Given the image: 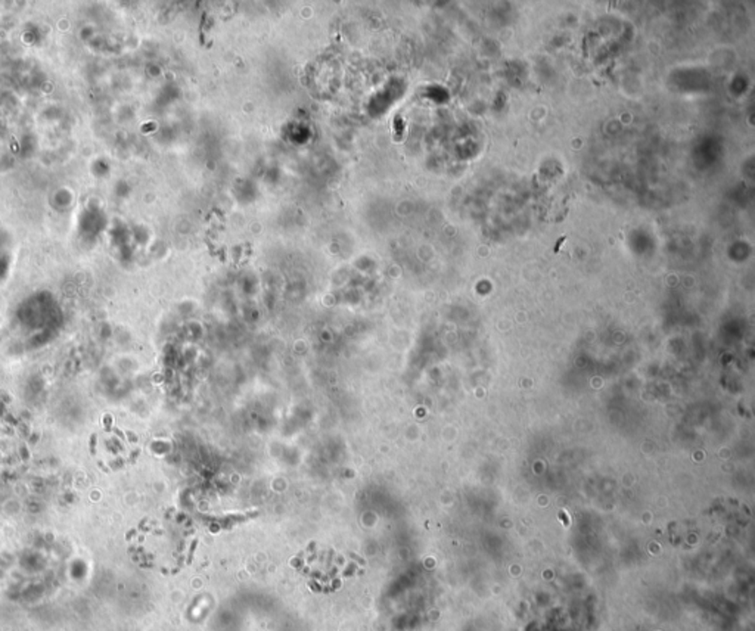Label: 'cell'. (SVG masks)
<instances>
[{"label":"cell","mask_w":755,"mask_h":631,"mask_svg":"<svg viewBox=\"0 0 755 631\" xmlns=\"http://www.w3.org/2000/svg\"><path fill=\"white\" fill-rule=\"evenodd\" d=\"M90 450H92L96 462L107 469L121 468L132 457L127 436L114 426L94 432L90 438Z\"/></svg>","instance_id":"obj_1"},{"label":"cell","mask_w":755,"mask_h":631,"mask_svg":"<svg viewBox=\"0 0 755 631\" xmlns=\"http://www.w3.org/2000/svg\"><path fill=\"white\" fill-rule=\"evenodd\" d=\"M394 131H396V135H397L398 139L403 136V131H405V124H403L400 117H397L394 120Z\"/></svg>","instance_id":"obj_2"}]
</instances>
